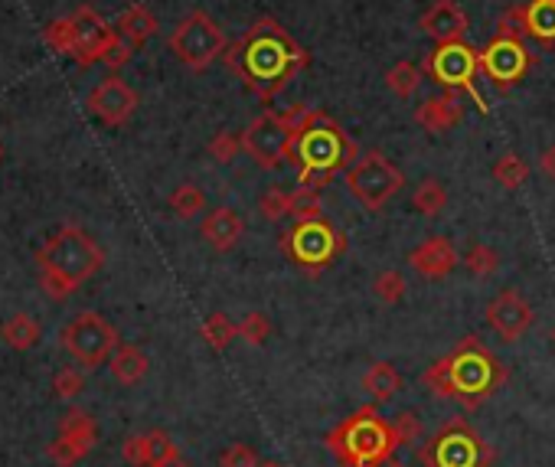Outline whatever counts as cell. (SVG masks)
<instances>
[{
	"label": "cell",
	"mask_w": 555,
	"mask_h": 467,
	"mask_svg": "<svg viewBox=\"0 0 555 467\" xmlns=\"http://www.w3.org/2000/svg\"><path fill=\"white\" fill-rule=\"evenodd\" d=\"M324 445L340 461V467H382L396 458L399 441L389 419L379 415V405L369 402L340 425H333L324 435Z\"/></svg>",
	"instance_id": "cell-5"
},
{
	"label": "cell",
	"mask_w": 555,
	"mask_h": 467,
	"mask_svg": "<svg viewBox=\"0 0 555 467\" xmlns=\"http://www.w3.org/2000/svg\"><path fill=\"white\" fill-rule=\"evenodd\" d=\"M428 76L435 79L438 85H444L448 92L454 89H464V92H471L477 98V105H480V112H487V105L480 102V95H477V69H480V53L477 49H471L464 40L461 43H438L435 53L428 56Z\"/></svg>",
	"instance_id": "cell-12"
},
{
	"label": "cell",
	"mask_w": 555,
	"mask_h": 467,
	"mask_svg": "<svg viewBox=\"0 0 555 467\" xmlns=\"http://www.w3.org/2000/svg\"><path fill=\"white\" fill-rule=\"evenodd\" d=\"M386 85L396 98H412L418 92V85H422V69L415 63H396L386 72Z\"/></svg>",
	"instance_id": "cell-31"
},
{
	"label": "cell",
	"mask_w": 555,
	"mask_h": 467,
	"mask_svg": "<svg viewBox=\"0 0 555 467\" xmlns=\"http://www.w3.org/2000/svg\"><path fill=\"white\" fill-rule=\"evenodd\" d=\"M529 66H533V56L526 53L523 40H503V36H493V43L480 53V69L487 72L490 82L497 85L500 92L513 89L520 82Z\"/></svg>",
	"instance_id": "cell-14"
},
{
	"label": "cell",
	"mask_w": 555,
	"mask_h": 467,
	"mask_svg": "<svg viewBox=\"0 0 555 467\" xmlns=\"http://www.w3.org/2000/svg\"><path fill=\"white\" fill-rule=\"evenodd\" d=\"M415 461L422 467H490L493 451L480 438V432H474V425L454 419L441 425L428 441H422V448L415 451Z\"/></svg>",
	"instance_id": "cell-7"
},
{
	"label": "cell",
	"mask_w": 555,
	"mask_h": 467,
	"mask_svg": "<svg viewBox=\"0 0 555 467\" xmlns=\"http://www.w3.org/2000/svg\"><path fill=\"white\" fill-rule=\"evenodd\" d=\"M281 252L294 265H301L304 272H324L333 258L347 252V239L327 219H307V223H298L291 232L281 236Z\"/></svg>",
	"instance_id": "cell-10"
},
{
	"label": "cell",
	"mask_w": 555,
	"mask_h": 467,
	"mask_svg": "<svg viewBox=\"0 0 555 467\" xmlns=\"http://www.w3.org/2000/svg\"><path fill=\"white\" fill-rule=\"evenodd\" d=\"M239 337L245 343H252V347H262V343L271 337V324H268V317L262 311H252V314H245L242 317V324H239Z\"/></svg>",
	"instance_id": "cell-37"
},
{
	"label": "cell",
	"mask_w": 555,
	"mask_h": 467,
	"mask_svg": "<svg viewBox=\"0 0 555 467\" xmlns=\"http://www.w3.org/2000/svg\"><path fill=\"white\" fill-rule=\"evenodd\" d=\"M396 467H402V464H396Z\"/></svg>",
	"instance_id": "cell-50"
},
{
	"label": "cell",
	"mask_w": 555,
	"mask_h": 467,
	"mask_svg": "<svg viewBox=\"0 0 555 467\" xmlns=\"http://www.w3.org/2000/svg\"><path fill=\"white\" fill-rule=\"evenodd\" d=\"M461 118H464V108H461V102H458V98H454L451 92H448V95H438V98H428L425 105L415 108V121H418V125H422L428 134L451 131Z\"/></svg>",
	"instance_id": "cell-21"
},
{
	"label": "cell",
	"mask_w": 555,
	"mask_h": 467,
	"mask_svg": "<svg viewBox=\"0 0 555 467\" xmlns=\"http://www.w3.org/2000/svg\"><path fill=\"white\" fill-rule=\"evenodd\" d=\"M402 183H405L402 170L382 151L363 154L360 161L347 170V190L353 193V200L369 213H382V206L402 190Z\"/></svg>",
	"instance_id": "cell-9"
},
{
	"label": "cell",
	"mask_w": 555,
	"mask_h": 467,
	"mask_svg": "<svg viewBox=\"0 0 555 467\" xmlns=\"http://www.w3.org/2000/svg\"><path fill=\"white\" fill-rule=\"evenodd\" d=\"M147 451H151V467H160L170 454H177L180 448L174 445V438H170L167 432L154 428V432H147Z\"/></svg>",
	"instance_id": "cell-42"
},
{
	"label": "cell",
	"mask_w": 555,
	"mask_h": 467,
	"mask_svg": "<svg viewBox=\"0 0 555 467\" xmlns=\"http://www.w3.org/2000/svg\"><path fill=\"white\" fill-rule=\"evenodd\" d=\"M102 262H105L102 245L79 226H63L36 252L40 285L53 301H63L72 291H79L85 281L98 275Z\"/></svg>",
	"instance_id": "cell-4"
},
{
	"label": "cell",
	"mask_w": 555,
	"mask_h": 467,
	"mask_svg": "<svg viewBox=\"0 0 555 467\" xmlns=\"http://www.w3.org/2000/svg\"><path fill=\"white\" fill-rule=\"evenodd\" d=\"M353 157H360V151H356V141L347 138V131L330 115L304 108L298 118V138H294V154H291V161L301 164L298 170L301 187L320 190Z\"/></svg>",
	"instance_id": "cell-3"
},
{
	"label": "cell",
	"mask_w": 555,
	"mask_h": 467,
	"mask_svg": "<svg viewBox=\"0 0 555 467\" xmlns=\"http://www.w3.org/2000/svg\"><path fill=\"white\" fill-rule=\"evenodd\" d=\"M242 151V134L236 131H219L213 141H209V157L216 164H232Z\"/></svg>",
	"instance_id": "cell-35"
},
{
	"label": "cell",
	"mask_w": 555,
	"mask_h": 467,
	"mask_svg": "<svg viewBox=\"0 0 555 467\" xmlns=\"http://www.w3.org/2000/svg\"><path fill=\"white\" fill-rule=\"evenodd\" d=\"M324 213V200H320V193L311 187H298L291 193V219H298V223H307V219H320Z\"/></svg>",
	"instance_id": "cell-33"
},
{
	"label": "cell",
	"mask_w": 555,
	"mask_h": 467,
	"mask_svg": "<svg viewBox=\"0 0 555 467\" xmlns=\"http://www.w3.org/2000/svg\"><path fill=\"white\" fill-rule=\"evenodd\" d=\"M59 343L76 356L82 366H102L111 360L118 347V330L111 327L102 314L85 311L59 330Z\"/></svg>",
	"instance_id": "cell-11"
},
{
	"label": "cell",
	"mask_w": 555,
	"mask_h": 467,
	"mask_svg": "<svg viewBox=\"0 0 555 467\" xmlns=\"http://www.w3.org/2000/svg\"><path fill=\"white\" fill-rule=\"evenodd\" d=\"M533 304H529L520 291H500L497 298L487 304V324L503 343H516L526 337V330L533 327Z\"/></svg>",
	"instance_id": "cell-17"
},
{
	"label": "cell",
	"mask_w": 555,
	"mask_h": 467,
	"mask_svg": "<svg viewBox=\"0 0 555 467\" xmlns=\"http://www.w3.org/2000/svg\"><path fill=\"white\" fill-rule=\"evenodd\" d=\"M170 210H174V216L180 219H193L200 216L206 210V193L196 187V183H180V187L170 193Z\"/></svg>",
	"instance_id": "cell-29"
},
{
	"label": "cell",
	"mask_w": 555,
	"mask_h": 467,
	"mask_svg": "<svg viewBox=\"0 0 555 467\" xmlns=\"http://www.w3.org/2000/svg\"><path fill=\"white\" fill-rule=\"evenodd\" d=\"M503 383H507V366L480 337H464L448 356L425 370V386L438 399L458 402L467 412H477L487 399H493V392H500Z\"/></svg>",
	"instance_id": "cell-2"
},
{
	"label": "cell",
	"mask_w": 555,
	"mask_h": 467,
	"mask_svg": "<svg viewBox=\"0 0 555 467\" xmlns=\"http://www.w3.org/2000/svg\"><path fill=\"white\" fill-rule=\"evenodd\" d=\"M95 438H98V425L92 415L82 409H69L63 419H59V435L53 445L46 448V454L59 467H69V464L82 461L85 454L95 448Z\"/></svg>",
	"instance_id": "cell-15"
},
{
	"label": "cell",
	"mask_w": 555,
	"mask_h": 467,
	"mask_svg": "<svg viewBox=\"0 0 555 467\" xmlns=\"http://www.w3.org/2000/svg\"><path fill=\"white\" fill-rule=\"evenodd\" d=\"M392 425V432H396V441H399V448L402 445H415L418 438H422V419L412 412V409H405V412H396L389 419Z\"/></svg>",
	"instance_id": "cell-36"
},
{
	"label": "cell",
	"mask_w": 555,
	"mask_h": 467,
	"mask_svg": "<svg viewBox=\"0 0 555 467\" xmlns=\"http://www.w3.org/2000/svg\"><path fill=\"white\" fill-rule=\"evenodd\" d=\"M262 461H258V454L252 445H242V441H236V445H229L226 451L219 454V467H258Z\"/></svg>",
	"instance_id": "cell-43"
},
{
	"label": "cell",
	"mask_w": 555,
	"mask_h": 467,
	"mask_svg": "<svg viewBox=\"0 0 555 467\" xmlns=\"http://www.w3.org/2000/svg\"><path fill=\"white\" fill-rule=\"evenodd\" d=\"M539 167H542V174H546L549 180H555V144H552V147H546V151H542V157H539Z\"/></svg>",
	"instance_id": "cell-46"
},
{
	"label": "cell",
	"mask_w": 555,
	"mask_h": 467,
	"mask_svg": "<svg viewBox=\"0 0 555 467\" xmlns=\"http://www.w3.org/2000/svg\"><path fill=\"white\" fill-rule=\"evenodd\" d=\"M304 105H294L291 112H262L249 121L242 131V151L252 157L258 167L278 170L291 161L294 138H298V118Z\"/></svg>",
	"instance_id": "cell-6"
},
{
	"label": "cell",
	"mask_w": 555,
	"mask_h": 467,
	"mask_svg": "<svg viewBox=\"0 0 555 467\" xmlns=\"http://www.w3.org/2000/svg\"><path fill=\"white\" fill-rule=\"evenodd\" d=\"M464 268L471 275H477V278H487V275H493L500 268V252L497 249H490V245H484V242H474L471 249L464 252Z\"/></svg>",
	"instance_id": "cell-32"
},
{
	"label": "cell",
	"mask_w": 555,
	"mask_h": 467,
	"mask_svg": "<svg viewBox=\"0 0 555 467\" xmlns=\"http://www.w3.org/2000/svg\"><path fill=\"white\" fill-rule=\"evenodd\" d=\"M242 232H245V219L236 210H229V206H216V210H209L206 219H203V226H200L203 242L216 252L236 249Z\"/></svg>",
	"instance_id": "cell-20"
},
{
	"label": "cell",
	"mask_w": 555,
	"mask_h": 467,
	"mask_svg": "<svg viewBox=\"0 0 555 467\" xmlns=\"http://www.w3.org/2000/svg\"><path fill=\"white\" fill-rule=\"evenodd\" d=\"M405 275L396 272V268H386V272H379L376 281H373V294L382 301V304H399L405 298Z\"/></svg>",
	"instance_id": "cell-34"
},
{
	"label": "cell",
	"mask_w": 555,
	"mask_h": 467,
	"mask_svg": "<svg viewBox=\"0 0 555 467\" xmlns=\"http://www.w3.org/2000/svg\"><path fill=\"white\" fill-rule=\"evenodd\" d=\"M258 213H262L268 223H278V219L291 216V193H285V190H268L262 200H258Z\"/></svg>",
	"instance_id": "cell-38"
},
{
	"label": "cell",
	"mask_w": 555,
	"mask_h": 467,
	"mask_svg": "<svg viewBox=\"0 0 555 467\" xmlns=\"http://www.w3.org/2000/svg\"><path fill=\"white\" fill-rule=\"evenodd\" d=\"M160 467H190V461L177 451V454H170V458H167L164 464H160Z\"/></svg>",
	"instance_id": "cell-47"
},
{
	"label": "cell",
	"mask_w": 555,
	"mask_h": 467,
	"mask_svg": "<svg viewBox=\"0 0 555 467\" xmlns=\"http://www.w3.org/2000/svg\"><path fill=\"white\" fill-rule=\"evenodd\" d=\"M43 36H46V43L56 49V53L72 56V17L53 20V23H49V27L43 30Z\"/></svg>",
	"instance_id": "cell-40"
},
{
	"label": "cell",
	"mask_w": 555,
	"mask_h": 467,
	"mask_svg": "<svg viewBox=\"0 0 555 467\" xmlns=\"http://www.w3.org/2000/svg\"><path fill=\"white\" fill-rule=\"evenodd\" d=\"M412 206L422 216H428V219H435V216H441V210L444 206H448V190L441 187V180H435V177H428V180H422L415 187V193H412Z\"/></svg>",
	"instance_id": "cell-27"
},
{
	"label": "cell",
	"mask_w": 555,
	"mask_h": 467,
	"mask_svg": "<svg viewBox=\"0 0 555 467\" xmlns=\"http://www.w3.org/2000/svg\"><path fill=\"white\" fill-rule=\"evenodd\" d=\"M418 27L435 43H461L467 33V14L458 0H435L418 20Z\"/></svg>",
	"instance_id": "cell-18"
},
{
	"label": "cell",
	"mask_w": 555,
	"mask_h": 467,
	"mask_svg": "<svg viewBox=\"0 0 555 467\" xmlns=\"http://www.w3.org/2000/svg\"><path fill=\"white\" fill-rule=\"evenodd\" d=\"M82 389H85V376L79 370H72V366H66V370H59L53 376V392L59 399H76L82 396Z\"/></svg>",
	"instance_id": "cell-41"
},
{
	"label": "cell",
	"mask_w": 555,
	"mask_h": 467,
	"mask_svg": "<svg viewBox=\"0 0 555 467\" xmlns=\"http://www.w3.org/2000/svg\"><path fill=\"white\" fill-rule=\"evenodd\" d=\"M526 36L539 43L555 40V0H526Z\"/></svg>",
	"instance_id": "cell-25"
},
{
	"label": "cell",
	"mask_w": 555,
	"mask_h": 467,
	"mask_svg": "<svg viewBox=\"0 0 555 467\" xmlns=\"http://www.w3.org/2000/svg\"><path fill=\"white\" fill-rule=\"evenodd\" d=\"M497 36H503V40H526V4L510 7L497 20Z\"/></svg>",
	"instance_id": "cell-39"
},
{
	"label": "cell",
	"mask_w": 555,
	"mask_h": 467,
	"mask_svg": "<svg viewBox=\"0 0 555 467\" xmlns=\"http://www.w3.org/2000/svg\"><path fill=\"white\" fill-rule=\"evenodd\" d=\"M121 454H125V461L131 467H151V451H147V435H131L125 441V448H121Z\"/></svg>",
	"instance_id": "cell-44"
},
{
	"label": "cell",
	"mask_w": 555,
	"mask_h": 467,
	"mask_svg": "<svg viewBox=\"0 0 555 467\" xmlns=\"http://www.w3.org/2000/svg\"><path fill=\"white\" fill-rule=\"evenodd\" d=\"M108 370L121 386H138L147 376V370H151V360H147V353L141 347H134V343H118L108 360Z\"/></svg>",
	"instance_id": "cell-22"
},
{
	"label": "cell",
	"mask_w": 555,
	"mask_h": 467,
	"mask_svg": "<svg viewBox=\"0 0 555 467\" xmlns=\"http://www.w3.org/2000/svg\"><path fill=\"white\" fill-rule=\"evenodd\" d=\"M458 249H454V242L448 236H431L428 242H422L418 249H412L409 255V265L415 268L422 278L438 281L444 275H451L454 268H458Z\"/></svg>",
	"instance_id": "cell-19"
},
{
	"label": "cell",
	"mask_w": 555,
	"mask_h": 467,
	"mask_svg": "<svg viewBox=\"0 0 555 467\" xmlns=\"http://www.w3.org/2000/svg\"><path fill=\"white\" fill-rule=\"evenodd\" d=\"M236 337H239V324H232L222 311L209 314L206 321H203V340H206L216 353L229 350V343L236 340Z\"/></svg>",
	"instance_id": "cell-30"
},
{
	"label": "cell",
	"mask_w": 555,
	"mask_h": 467,
	"mask_svg": "<svg viewBox=\"0 0 555 467\" xmlns=\"http://www.w3.org/2000/svg\"><path fill=\"white\" fill-rule=\"evenodd\" d=\"M138 53V46H134L131 40H125V36L118 33V43L108 49V56H105V66H111V69H121L125 63H131V56Z\"/></svg>",
	"instance_id": "cell-45"
},
{
	"label": "cell",
	"mask_w": 555,
	"mask_h": 467,
	"mask_svg": "<svg viewBox=\"0 0 555 467\" xmlns=\"http://www.w3.org/2000/svg\"><path fill=\"white\" fill-rule=\"evenodd\" d=\"M363 389L369 392V399H373L376 405H382V402L399 396V392L405 389V379L392 363H373L363 376Z\"/></svg>",
	"instance_id": "cell-23"
},
{
	"label": "cell",
	"mask_w": 555,
	"mask_h": 467,
	"mask_svg": "<svg viewBox=\"0 0 555 467\" xmlns=\"http://www.w3.org/2000/svg\"><path fill=\"white\" fill-rule=\"evenodd\" d=\"M226 59H229V69L239 72L245 85H249L258 98H265V102L311 63L304 49L285 33V27H278L271 17L258 20L255 27L229 49Z\"/></svg>",
	"instance_id": "cell-1"
},
{
	"label": "cell",
	"mask_w": 555,
	"mask_h": 467,
	"mask_svg": "<svg viewBox=\"0 0 555 467\" xmlns=\"http://www.w3.org/2000/svg\"><path fill=\"white\" fill-rule=\"evenodd\" d=\"M258 467H285V464H281V461H262Z\"/></svg>",
	"instance_id": "cell-48"
},
{
	"label": "cell",
	"mask_w": 555,
	"mask_h": 467,
	"mask_svg": "<svg viewBox=\"0 0 555 467\" xmlns=\"http://www.w3.org/2000/svg\"><path fill=\"white\" fill-rule=\"evenodd\" d=\"M493 180L500 183L503 190H520L523 183L529 180V164L523 161L520 154H503L497 164H493Z\"/></svg>",
	"instance_id": "cell-28"
},
{
	"label": "cell",
	"mask_w": 555,
	"mask_h": 467,
	"mask_svg": "<svg viewBox=\"0 0 555 467\" xmlns=\"http://www.w3.org/2000/svg\"><path fill=\"white\" fill-rule=\"evenodd\" d=\"M170 53L187 69L203 72L226 53V33L206 10H193L170 33Z\"/></svg>",
	"instance_id": "cell-8"
},
{
	"label": "cell",
	"mask_w": 555,
	"mask_h": 467,
	"mask_svg": "<svg viewBox=\"0 0 555 467\" xmlns=\"http://www.w3.org/2000/svg\"><path fill=\"white\" fill-rule=\"evenodd\" d=\"M118 43V30L108 27L102 14H95L92 7H79L72 14V56L82 69L95 63H105L108 49Z\"/></svg>",
	"instance_id": "cell-13"
},
{
	"label": "cell",
	"mask_w": 555,
	"mask_h": 467,
	"mask_svg": "<svg viewBox=\"0 0 555 467\" xmlns=\"http://www.w3.org/2000/svg\"><path fill=\"white\" fill-rule=\"evenodd\" d=\"M0 337H4L7 347H14V350H33L36 347V340H40V327H36V321L30 314H14L10 321L0 327Z\"/></svg>",
	"instance_id": "cell-26"
},
{
	"label": "cell",
	"mask_w": 555,
	"mask_h": 467,
	"mask_svg": "<svg viewBox=\"0 0 555 467\" xmlns=\"http://www.w3.org/2000/svg\"><path fill=\"white\" fill-rule=\"evenodd\" d=\"M552 340H555V334H552Z\"/></svg>",
	"instance_id": "cell-49"
},
{
	"label": "cell",
	"mask_w": 555,
	"mask_h": 467,
	"mask_svg": "<svg viewBox=\"0 0 555 467\" xmlns=\"http://www.w3.org/2000/svg\"><path fill=\"white\" fill-rule=\"evenodd\" d=\"M138 102H141L138 92H134L131 85L125 79H118V76H108L105 82H98L92 89V95H89L92 115L108 128L128 125L131 115L138 112Z\"/></svg>",
	"instance_id": "cell-16"
},
{
	"label": "cell",
	"mask_w": 555,
	"mask_h": 467,
	"mask_svg": "<svg viewBox=\"0 0 555 467\" xmlns=\"http://www.w3.org/2000/svg\"><path fill=\"white\" fill-rule=\"evenodd\" d=\"M115 30L125 36V40H131L134 46H144L147 40H151V36H157L160 23H157V17L144 4H131L125 14L118 17V27Z\"/></svg>",
	"instance_id": "cell-24"
}]
</instances>
